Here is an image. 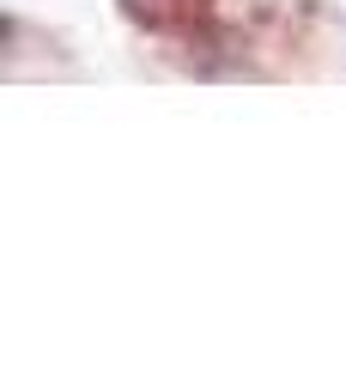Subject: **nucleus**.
<instances>
[{"label":"nucleus","mask_w":346,"mask_h":365,"mask_svg":"<svg viewBox=\"0 0 346 365\" xmlns=\"http://www.w3.org/2000/svg\"><path fill=\"white\" fill-rule=\"evenodd\" d=\"M115 6L128 25L152 31V37H177V43L206 37V25L219 13V0H115Z\"/></svg>","instance_id":"1"}]
</instances>
